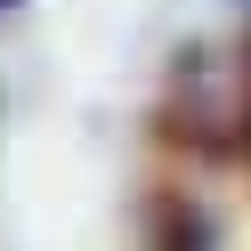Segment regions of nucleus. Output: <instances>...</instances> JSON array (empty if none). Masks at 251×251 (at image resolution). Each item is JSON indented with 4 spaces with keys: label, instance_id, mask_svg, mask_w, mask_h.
I'll list each match as a JSON object with an SVG mask.
<instances>
[{
    "label": "nucleus",
    "instance_id": "nucleus-1",
    "mask_svg": "<svg viewBox=\"0 0 251 251\" xmlns=\"http://www.w3.org/2000/svg\"><path fill=\"white\" fill-rule=\"evenodd\" d=\"M243 138H251V130H243Z\"/></svg>",
    "mask_w": 251,
    "mask_h": 251
}]
</instances>
